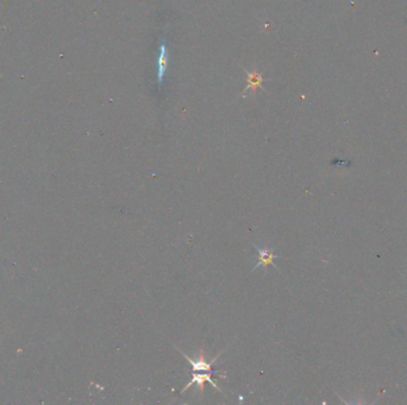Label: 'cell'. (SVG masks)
<instances>
[{
    "instance_id": "cell-3",
    "label": "cell",
    "mask_w": 407,
    "mask_h": 405,
    "mask_svg": "<svg viewBox=\"0 0 407 405\" xmlns=\"http://www.w3.org/2000/svg\"><path fill=\"white\" fill-rule=\"evenodd\" d=\"M168 66V50L166 44L162 43L161 47H160V56H159V61H158V81L159 84H162L164 75H166Z\"/></svg>"
},
{
    "instance_id": "cell-1",
    "label": "cell",
    "mask_w": 407,
    "mask_h": 405,
    "mask_svg": "<svg viewBox=\"0 0 407 405\" xmlns=\"http://www.w3.org/2000/svg\"><path fill=\"white\" fill-rule=\"evenodd\" d=\"M254 247H255V250L257 252L259 262H257V265L250 272H254L256 269H259L260 266H262V268L264 269V271H267L268 266H273L274 269L279 270V268L275 265V262H274L276 258H279L278 254L274 253V249H269V247H259L255 245H254Z\"/></svg>"
},
{
    "instance_id": "cell-2",
    "label": "cell",
    "mask_w": 407,
    "mask_h": 405,
    "mask_svg": "<svg viewBox=\"0 0 407 405\" xmlns=\"http://www.w3.org/2000/svg\"><path fill=\"white\" fill-rule=\"evenodd\" d=\"M214 376L215 374L208 373V372H192V379H190V381L187 385L184 386V389H182V391H181V395L186 391V390H188L192 385H198L200 392L203 393L205 382H210V385L212 386V388L218 390V391H222V390L219 389V386L217 385V382H216V380L214 379Z\"/></svg>"
},
{
    "instance_id": "cell-4",
    "label": "cell",
    "mask_w": 407,
    "mask_h": 405,
    "mask_svg": "<svg viewBox=\"0 0 407 405\" xmlns=\"http://www.w3.org/2000/svg\"><path fill=\"white\" fill-rule=\"evenodd\" d=\"M246 74H248V86H246V88L244 89V94L248 91H250V93H253V94H255L256 91L261 87V85H262L263 82L262 75L257 74L255 70H254L253 73L246 72Z\"/></svg>"
}]
</instances>
